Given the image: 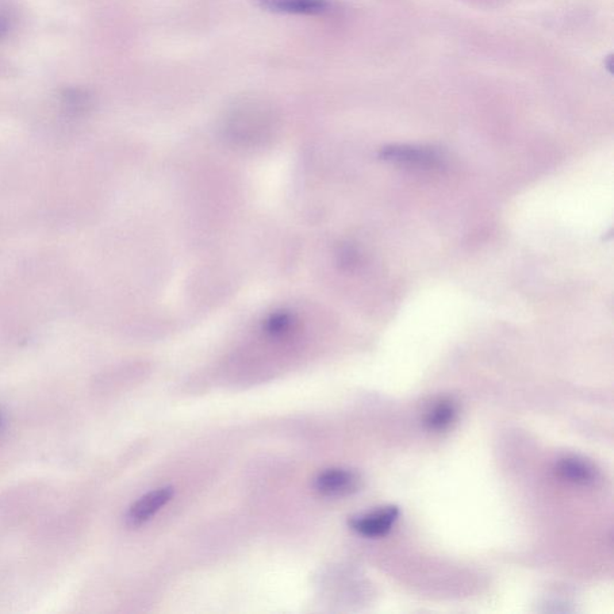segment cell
<instances>
[{
    "instance_id": "6da1fadb",
    "label": "cell",
    "mask_w": 614,
    "mask_h": 614,
    "mask_svg": "<svg viewBox=\"0 0 614 614\" xmlns=\"http://www.w3.org/2000/svg\"><path fill=\"white\" fill-rule=\"evenodd\" d=\"M224 132L241 145H256L270 137L276 128V114L267 102L247 99L234 103L226 112Z\"/></svg>"
},
{
    "instance_id": "7a4b0ae2",
    "label": "cell",
    "mask_w": 614,
    "mask_h": 614,
    "mask_svg": "<svg viewBox=\"0 0 614 614\" xmlns=\"http://www.w3.org/2000/svg\"><path fill=\"white\" fill-rule=\"evenodd\" d=\"M173 494H175V490L168 486L144 494L130 506L126 513V524L132 528L147 524L167 503L171 502Z\"/></svg>"
},
{
    "instance_id": "3957f363",
    "label": "cell",
    "mask_w": 614,
    "mask_h": 614,
    "mask_svg": "<svg viewBox=\"0 0 614 614\" xmlns=\"http://www.w3.org/2000/svg\"><path fill=\"white\" fill-rule=\"evenodd\" d=\"M360 479L355 471L332 468L318 474L314 487L326 497H344L359 489Z\"/></svg>"
},
{
    "instance_id": "277c9868",
    "label": "cell",
    "mask_w": 614,
    "mask_h": 614,
    "mask_svg": "<svg viewBox=\"0 0 614 614\" xmlns=\"http://www.w3.org/2000/svg\"><path fill=\"white\" fill-rule=\"evenodd\" d=\"M400 515L397 506H386L366 513V515L353 517L349 525L353 531L366 537L386 536L391 531L395 522Z\"/></svg>"
},
{
    "instance_id": "5b68a950",
    "label": "cell",
    "mask_w": 614,
    "mask_h": 614,
    "mask_svg": "<svg viewBox=\"0 0 614 614\" xmlns=\"http://www.w3.org/2000/svg\"><path fill=\"white\" fill-rule=\"evenodd\" d=\"M262 9L272 13L316 16L330 9L329 0H257Z\"/></svg>"
},
{
    "instance_id": "8992f818",
    "label": "cell",
    "mask_w": 614,
    "mask_h": 614,
    "mask_svg": "<svg viewBox=\"0 0 614 614\" xmlns=\"http://www.w3.org/2000/svg\"><path fill=\"white\" fill-rule=\"evenodd\" d=\"M382 157L386 160L397 161L419 166L433 167L440 163L439 153L431 148L409 147V145H391L384 148Z\"/></svg>"
},
{
    "instance_id": "52a82bcc",
    "label": "cell",
    "mask_w": 614,
    "mask_h": 614,
    "mask_svg": "<svg viewBox=\"0 0 614 614\" xmlns=\"http://www.w3.org/2000/svg\"><path fill=\"white\" fill-rule=\"evenodd\" d=\"M556 471L560 478L575 485H592L598 479V471L592 463L574 456L559 460Z\"/></svg>"
},
{
    "instance_id": "ba28073f",
    "label": "cell",
    "mask_w": 614,
    "mask_h": 614,
    "mask_svg": "<svg viewBox=\"0 0 614 614\" xmlns=\"http://www.w3.org/2000/svg\"><path fill=\"white\" fill-rule=\"evenodd\" d=\"M456 405L450 400H440L432 407L426 416L425 424L432 431H443L454 422L456 418Z\"/></svg>"
},
{
    "instance_id": "9c48e42d",
    "label": "cell",
    "mask_w": 614,
    "mask_h": 614,
    "mask_svg": "<svg viewBox=\"0 0 614 614\" xmlns=\"http://www.w3.org/2000/svg\"><path fill=\"white\" fill-rule=\"evenodd\" d=\"M6 23L0 19V37H2L3 34L6 32Z\"/></svg>"
}]
</instances>
